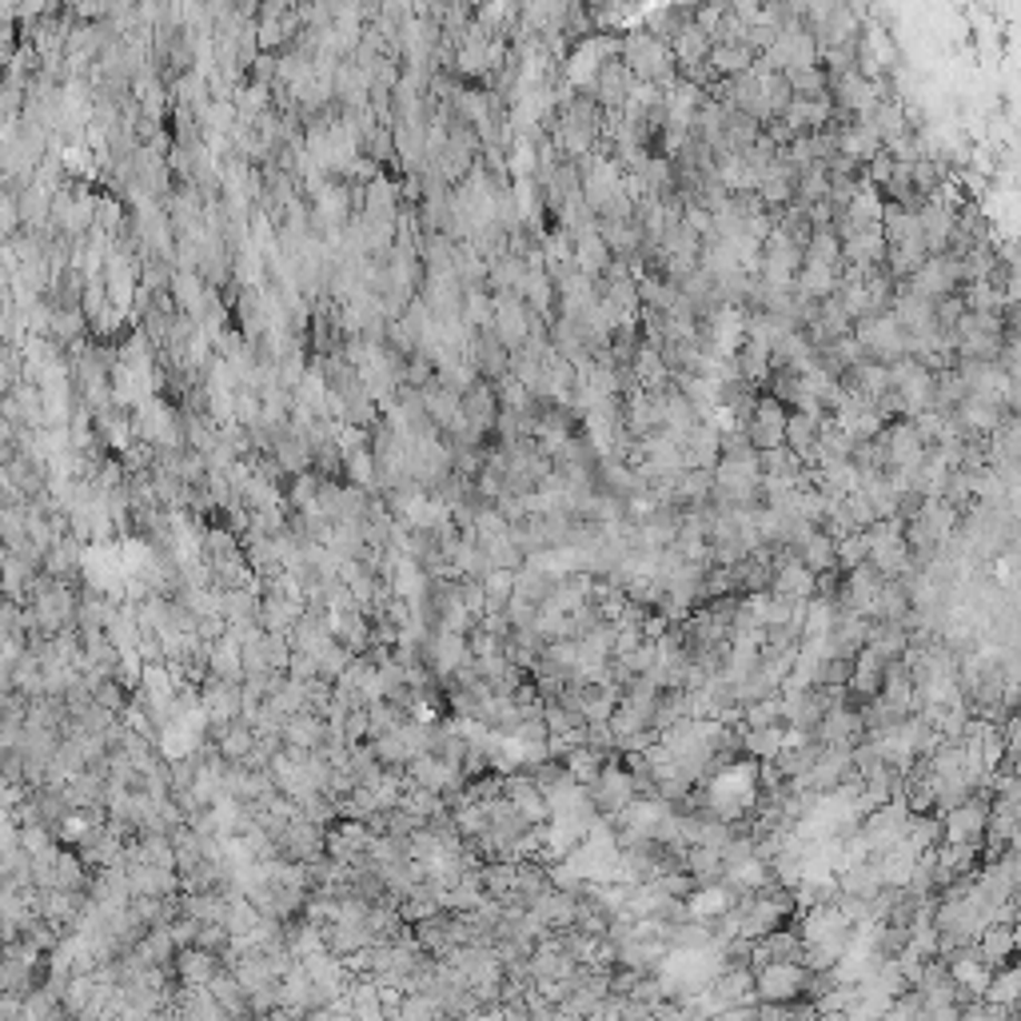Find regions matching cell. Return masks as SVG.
Returning <instances> with one entry per match:
<instances>
[{"instance_id":"1","label":"cell","mask_w":1021,"mask_h":1021,"mask_svg":"<svg viewBox=\"0 0 1021 1021\" xmlns=\"http://www.w3.org/2000/svg\"><path fill=\"white\" fill-rule=\"evenodd\" d=\"M622 60H627L635 80H642V85L670 88L678 80L675 48H670V40L659 37V32H630V37L622 40Z\"/></svg>"},{"instance_id":"2","label":"cell","mask_w":1021,"mask_h":1021,"mask_svg":"<svg viewBox=\"0 0 1021 1021\" xmlns=\"http://www.w3.org/2000/svg\"><path fill=\"white\" fill-rule=\"evenodd\" d=\"M806 982H811V965L802 962V958H783V962L755 965V993H758V1002L794 1005L798 998H806Z\"/></svg>"},{"instance_id":"3","label":"cell","mask_w":1021,"mask_h":1021,"mask_svg":"<svg viewBox=\"0 0 1021 1021\" xmlns=\"http://www.w3.org/2000/svg\"><path fill=\"white\" fill-rule=\"evenodd\" d=\"M854 335H858V344L866 347L870 360H878V363H894V360H902V355H910V340H906V332H902V324H897L894 312L862 315L858 324H854Z\"/></svg>"},{"instance_id":"4","label":"cell","mask_w":1021,"mask_h":1021,"mask_svg":"<svg viewBox=\"0 0 1021 1021\" xmlns=\"http://www.w3.org/2000/svg\"><path fill=\"white\" fill-rule=\"evenodd\" d=\"M587 791H591L595 811H599L607 822H615L622 811H627L630 802L639 798V783H635V774H630V766L622 763V755L611 758V763H607V770H602L599 778H595V783L587 786Z\"/></svg>"},{"instance_id":"5","label":"cell","mask_w":1021,"mask_h":1021,"mask_svg":"<svg viewBox=\"0 0 1021 1021\" xmlns=\"http://www.w3.org/2000/svg\"><path fill=\"white\" fill-rule=\"evenodd\" d=\"M962 284H965V267L958 252H937V256H930L926 264L906 279L910 292L930 296V300L954 296V292H962Z\"/></svg>"},{"instance_id":"6","label":"cell","mask_w":1021,"mask_h":1021,"mask_svg":"<svg viewBox=\"0 0 1021 1021\" xmlns=\"http://www.w3.org/2000/svg\"><path fill=\"white\" fill-rule=\"evenodd\" d=\"M372 842L375 831L367 818H335L327 826V854L335 862H347V866H367L372 862Z\"/></svg>"},{"instance_id":"7","label":"cell","mask_w":1021,"mask_h":1021,"mask_svg":"<svg viewBox=\"0 0 1021 1021\" xmlns=\"http://www.w3.org/2000/svg\"><path fill=\"white\" fill-rule=\"evenodd\" d=\"M786 420H791V408L774 395H763L746 420V435L755 443L758 451H770V448H786Z\"/></svg>"},{"instance_id":"8","label":"cell","mask_w":1021,"mask_h":1021,"mask_svg":"<svg viewBox=\"0 0 1021 1021\" xmlns=\"http://www.w3.org/2000/svg\"><path fill=\"white\" fill-rule=\"evenodd\" d=\"M591 85H595V100H599L607 112H619V108L630 100V92L639 88V80H635V72H630V65L619 52V57H611L599 72H595Z\"/></svg>"},{"instance_id":"9","label":"cell","mask_w":1021,"mask_h":1021,"mask_svg":"<svg viewBox=\"0 0 1021 1021\" xmlns=\"http://www.w3.org/2000/svg\"><path fill=\"white\" fill-rule=\"evenodd\" d=\"M499 411H503V403H499V392L491 380L471 383L468 392H463V420H468V428L475 431L479 440H488L491 431H495Z\"/></svg>"},{"instance_id":"10","label":"cell","mask_w":1021,"mask_h":1021,"mask_svg":"<svg viewBox=\"0 0 1021 1021\" xmlns=\"http://www.w3.org/2000/svg\"><path fill=\"white\" fill-rule=\"evenodd\" d=\"M471 360H475L479 375L491 383L503 380V375L511 372V347L499 340L495 327H479V332L471 335Z\"/></svg>"},{"instance_id":"11","label":"cell","mask_w":1021,"mask_h":1021,"mask_svg":"<svg viewBox=\"0 0 1021 1021\" xmlns=\"http://www.w3.org/2000/svg\"><path fill=\"white\" fill-rule=\"evenodd\" d=\"M770 591L783 595V599H814L818 595V575L802 563L798 554H791V559H783V563L774 567Z\"/></svg>"},{"instance_id":"12","label":"cell","mask_w":1021,"mask_h":1021,"mask_svg":"<svg viewBox=\"0 0 1021 1021\" xmlns=\"http://www.w3.org/2000/svg\"><path fill=\"white\" fill-rule=\"evenodd\" d=\"M176 978L188 985H208L212 978L224 970V954H212V950H204V945H184V950H176V962H173Z\"/></svg>"},{"instance_id":"13","label":"cell","mask_w":1021,"mask_h":1021,"mask_svg":"<svg viewBox=\"0 0 1021 1021\" xmlns=\"http://www.w3.org/2000/svg\"><path fill=\"white\" fill-rule=\"evenodd\" d=\"M327 735H332V726H327V718L320 710H296L284 723V743L296 746V750H320L327 743Z\"/></svg>"},{"instance_id":"14","label":"cell","mask_w":1021,"mask_h":1021,"mask_svg":"<svg viewBox=\"0 0 1021 1021\" xmlns=\"http://www.w3.org/2000/svg\"><path fill=\"white\" fill-rule=\"evenodd\" d=\"M611 264H615V252H611V244L602 239L599 228H591V232H582V236H575V267H579L582 276L602 279Z\"/></svg>"},{"instance_id":"15","label":"cell","mask_w":1021,"mask_h":1021,"mask_svg":"<svg viewBox=\"0 0 1021 1021\" xmlns=\"http://www.w3.org/2000/svg\"><path fill=\"white\" fill-rule=\"evenodd\" d=\"M822 423H826V415H811V411H791V420H786V448L798 451L806 463H811L814 448H818L822 440Z\"/></svg>"},{"instance_id":"16","label":"cell","mask_w":1021,"mask_h":1021,"mask_svg":"<svg viewBox=\"0 0 1021 1021\" xmlns=\"http://www.w3.org/2000/svg\"><path fill=\"white\" fill-rule=\"evenodd\" d=\"M755 60H758L755 45H715L707 65L715 68L718 77H743V72L755 68Z\"/></svg>"},{"instance_id":"17","label":"cell","mask_w":1021,"mask_h":1021,"mask_svg":"<svg viewBox=\"0 0 1021 1021\" xmlns=\"http://www.w3.org/2000/svg\"><path fill=\"white\" fill-rule=\"evenodd\" d=\"M483 591H488V611H503L507 602L516 599V571L491 567V571L483 575Z\"/></svg>"},{"instance_id":"18","label":"cell","mask_w":1021,"mask_h":1021,"mask_svg":"<svg viewBox=\"0 0 1021 1021\" xmlns=\"http://www.w3.org/2000/svg\"><path fill=\"white\" fill-rule=\"evenodd\" d=\"M870 559V531H846L838 534V567L854 571Z\"/></svg>"},{"instance_id":"19","label":"cell","mask_w":1021,"mask_h":1021,"mask_svg":"<svg viewBox=\"0 0 1021 1021\" xmlns=\"http://www.w3.org/2000/svg\"><path fill=\"white\" fill-rule=\"evenodd\" d=\"M435 1013H443V1005H440V998L435 993H408L403 998V1010H400V1018H435Z\"/></svg>"}]
</instances>
